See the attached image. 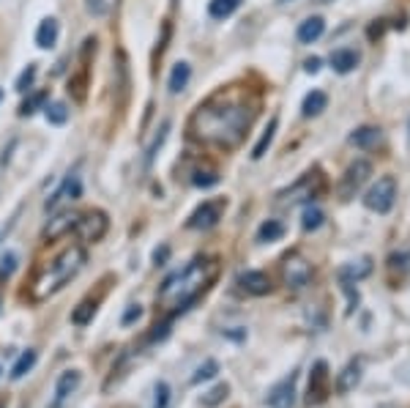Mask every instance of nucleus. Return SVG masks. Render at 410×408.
<instances>
[{
    "label": "nucleus",
    "mask_w": 410,
    "mask_h": 408,
    "mask_svg": "<svg viewBox=\"0 0 410 408\" xmlns=\"http://www.w3.org/2000/svg\"><path fill=\"white\" fill-rule=\"evenodd\" d=\"M257 104L249 102L246 94L235 91H222L211 96L205 104H200L192 118H189V132L194 140L216 148H235L246 137V129L254 121Z\"/></svg>",
    "instance_id": "nucleus-1"
},
{
    "label": "nucleus",
    "mask_w": 410,
    "mask_h": 408,
    "mask_svg": "<svg viewBox=\"0 0 410 408\" xmlns=\"http://www.w3.org/2000/svg\"><path fill=\"white\" fill-rule=\"evenodd\" d=\"M219 274V264L213 258H194L192 264H186L181 271L170 274L164 280L162 290L156 296V302L170 310V312H184L203 290L211 288V283Z\"/></svg>",
    "instance_id": "nucleus-2"
},
{
    "label": "nucleus",
    "mask_w": 410,
    "mask_h": 408,
    "mask_svg": "<svg viewBox=\"0 0 410 408\" xmlns=\"http://www.w3.org/2000/svg\"><path fill=\"white\" fill-rule=\"evenodd\" d=\"M82 266H85V249H82L80 244L66 246L52 264L44 266L39 274H36V280H33V285H30V299H33V302H44V299H49L52 293L63 290L66 283H71V280L80 274Z\"/></svg>",
    "instance_id": "nucleus-3"
},
{
    "label": "nucleus",
    "mask_w": 410,
    "mask_h": 408,
    "mask_svg": "<svg viewBox=\"0 0 410 408\" xmlns=\"http://www.w3.org/2000/svg\"><path fill=\"white\" fill-rule=\"evenodd\" d=\"M312 277H315L312 264H309L301 252H290V255L282 258V283H285L290 290L307 288L309 283H312Z\"/></svg>",
    "instance_id": "nucleus-4"
},
{
    "label": "nucleus",
    "mask_w": 410,
    "mask_h": 408,
    "mask_svg": "<svg viewBox=\"0 0 410 408\" xmlns=\"http://www.w3.org/2000/svg\"><path fill=\"white\" fill-rule=\"evenodd\" d=\"M323 186H326V181H323L320 170H312L307 176H301L293 186H287L285 192H279V203L293 205L301 203V200H312V198H317L323 192Z\"/></svg>",
    "instance_id": "nucleus-5"
},
{
    "label": "nucleus",
    "mask_w": 410,
    "mask_h": 408,
    "mask_svg": "<svg viewBox=\"0 0 410 408\" xmlns=\"http://www.w3.org/2000/svg\"><path fill=\"white\" fill-rule=\"evenodd\" d=\"M394 200H397V181H394L391 176H383V178H377V184L367 192L364 205H367L369 211L386 214V211H391Z\"/></svg>",
    "instance_id": "nucleus-6"
},
{
    "label": "nucleus",
    "mask_w": 410,
    "mask_h": 408,
    "mask_svg": "<svg viewBox=\"0 0 410 408\" xmlns=\"http://www.w3.org/2000/svg\"><path fill=\"white\" fill-rule=\"evenodd\" d=\"M107 227H110V220H107V214L99 211V208H90L88 214H80V222H77V233H80V239L85 244H96V242H102L104 233H107Z\"/></svg>",
    "instance_id": "nucleus-7"
},
{
    "label": "nucleus",
    "mask_w": 410,
    "mask_h": 408,
    "mask_svg": "<svg viewBox=\"0 0 410 408\" xmlns=\"http://www.w3.org/2000/svg\"><path fill=\"white\" fill-rule=\"evenodd\" d=\"M225 208H227L225 198H219V200H205L203 205H197V208L192 211V217L186 220V227H192V230H208V227H213V225L222 220Z\"/></svg>",
    "instance_id": "nucleus-8"
},
{
    "label": "nucleus",
    "mask_w": 410,
    "mask_h": 408,
    "mask_svg": "<svg viewBox=\"0 0 410 408\" xmlns=\"http://www.w3.org/2000/svg\"><path fill=\"white\" fill-rule=\"evenodd\" d=\"M331 373H328V365L320 359L312 365V373H309V389H307V403L309 406H320L326 403L328 392H331Z\"/></svg>",
    "instance_id": "nucleus-9"
},
{
    "label": "nucleus",
    "mask_w": 410,
    "mask_h": 408,
    "mask_svg": "<svg viewBox=\"0 0 410 408\" xmlns=\"http://www.w3.org/2000/svg\"><path fill=\"white\" fill-rule=\"evenodd\" d=\"M372 176V164L364 162V159H358V162H353L345 170V176H342V184H339V195H342V200H350L361 186L367 184V178Z\"/></svg>",
    "instance_id": "nucleus-10"
},
{
    "label": "nucleus",
    "mask_w": 410,
    "mask_h": 408,
    "mask_svg": "<svg viewBox=\"0 0 410 408\" xmlns=\"http://www.w3.org/2000/svg\"><path fill=\"white\" fill-rule=\"evenodd\" d=\"M77 222H80V214L77 211H61L58 217H52L49 222H47V227H44V242H55V239H63L66 233H71L74 227H77Z\"/></svg>",
    "instance_id": "nucleus-11"
},
{
    "label": "nucleus",
    "mask_w": 410,
    "mask_h": 408,
    "mask_svg": "<svg viewBox=\"0 0 410 408\" xmlns=\"http://www.w3.org/2000/svg\"><path fill=\"white\" fill-rule=\"evenodd\" d=\"M268 408H293L295 403V373L282 378L276 387L268 392Z\"/></svg>",
    "instance_id": "nucleus-12"
},
{
    "label": "nucleus",
    "mask_w": 410,
    "mask_h": 408,
    "mask_svg": "<svg viewBox=\"0 0 410 408\" xmlns=\"http://www.w3.org/2000/svg\"><path fill=\"white\" fill-rule=\"evenodd\" d=\"M80 381H82L80 370H66V373H61V378H58V384H55V400H52V406L49 408H61L63 403L80 389Z\"/></svg>",
    "instance_id": "nucleus-13"
},
{
    "label": "nucleus",
    "mask_w": 410,
    "mask_h": 408,
    "mask_svg": "<svg viewBox=\"0 0 410 408\" xmlns=\"http://www.w3.org/2000/svg\"><path fill=\"white\" fill-rule=\"evenodd\" d=\"M238 285L249 296H266V293H271V277L266 271H244L238 277Z\"/></svg>",
    "instance_id": "nucleus-14"
},
{
    "label": "nucleus",
    "mask_w": 410,
    "mask_h": 408,
    "mask_svg": "<svg viewBox=\"0 0 410 408\" xmlns=\"http://www.w3.org/2000/svg\"><path fill=\"white\" fill-rule=\"evenodd\" d=\"M80 195H82L80 178H77V176H69V178H66V181L58 186V192H55V195H52V198L44 203V208H47V211H52V208H58L63 200H80Z\"/></svg>",
    "instance_id": "nucleus-15"
},
{
    "label": "nucleus",
    "mask_w": 410,
    "mask_h": 408,
    "mask_svg": "<svg viewBox=\"0 0 410 408\" xmlns=\"http://www.w3.org/2000/svg\"><path fill=\"white\" fill-rule=\"evenodd\" d=\"M358 381H361V362L353 359V362H348V365L342 368V373L336 375V392H339V395H348V392H353V389L358 387Z\"/></svg>",
    "instance_id": "nucleus-16"
},
{
    "label": "nucleus",
    "mask_w": 410,
    "mask_h": 408,
    "mask_svg": "<svg viewBox=\"0 0 410 408\" xmlns=\"http://www.w3.org/2000/svg\"><path fill=\"white\" fill-rule=\"evenodd\" d=\"M58 36H61V25H58L55 17L41 20L39 30H36V44H39L41 50H52L58 44Z\"/></svg>",
    "instance_id": "nucleus-17"
},
{
    "label": "nucleus",
    "mask_w": 410,
    "mask_h": 408,
    "mask_svg": "<svg viewBox=\"0 0 410 408\" xmlns=\"http://www.w3.org/2000/svg\"><path fill=\"white\" fill-rule=\"evenodd\" d=\"M323 30H326L323 17H309V20H304L298 25V33H295V36H298L301 44H312V41H317L323 36Z\"/></svg>",
    "instance_id": "nucleus-18"
},
{
    "label": "nucleus",
    "mask_w": 410,
    "mask_h": 408,
    "mask_svg": "<svg viewBox=\"0 0 410 408\" xmlns=\"http://www.w3.org/2000/svg\"><path fill=\"white\" fill-rule=\"evenodd\" d=\"M331 66L339 72V74H348V72H353L356 66H358V52L356 50H334L331 52Z\"/></svg>",
    "instance_id": "nucleus-19"
},
{
    "label": "nucleus",
    "mask_w": 410,
    "mask_h": 408,
    "mask_svg": "<svg viewBox=\"0 0 410 408\" xmlns=\"http://www.w3.org/2000/svg\"><path fill=\"white\" fill-rule=\"evenodd\" d=\"M189 77H192V66H189L186 61L175 63V66H172V72H170V80H167L170 94H181L186 85H189Z\"/></svg>",
    "instance_id": "nucleus-20"
},
{
    "label": "nucleus",
    "mask_w": 410,
    "mask_h": 408,
    "mask_svg": "<svg viewBox=\"0 0 410 408\" xmlns=\"http://www.w3.org/2000/svg\"><path fill=\"white\" fill-rule=\"evenodd\" d=\"M369 271H372V261L369 258H358V261H353L348 264L342 271H339V277L345 280V283H353V280H364Z\"/></svg>",
    "instance_id": "nucleus-21"
},
{
    "label": "nucleus",
    "mask_w": 410,
    "mask_h": 408,
    "mask_svg": "<svg viewBox=\"0 0 410 408\" xmlns=\"http://www.w3.org/2000/svg\"><path fill=\"white\" fill-rule=\"evenodd\" d=\"M377 140H380V129L377 126H361V129H356L350 135V143L356 148H372Z\"/></svg>",
    "instance_id": "nucleus-22"
},
{
    "label": "nucleus",
    "mask_w": 410,
    "mask_h": 408,
    "mask_svg": "<svg viewBox=\"0 0 410 408\" xmlns=\"http://www.w3.org/2000/svg\"><path fill=\"white\" fill-rule=\"evenodd\" d=\"M36 359H39V353H36L33 348H28V351L22 353L20 359L14 362V368H11V381H20V378H25V375H28V373L33 370Z\"/></svg>",
    "instance_id": "nucleus-23"
},
{
    "label": "nucleus",
    "mask_w": 410,
    "mask_h": 408,
    "mask_svg": "<svg viewBox=\"0 0 410 408\" xmlns=\"http://www.w3.org/2000/svg\"><path fill=\"white\" fill-rule=\"evenodd\" d=\"M276 126H279V118H271V121H268L266 132H263V137L257 140V145H254V151H252V159H263V157H266V151H268V148H271V143H274Z\"/></svg>",
    "instance_id": "nucleus-24"
},
{
    "label": "nucleus",
    "mask_w": 410,
    "mask_h": 408,
    "mask_svg": "<svg viewBox=\"0 0 410 408\" xmlns=\"http://www.w3.org/2000/svg\"><path fill=\"white\" fill-rule=\"evenodd\" d=\"M238 6H241V0H211L208 3V14L213 20H227Z\"/></svg>",
    "instance_id": "nucleus-25"
},
{
    "label": "nucleus",
    "mask_w": 410,
    "mask_h": 408,
    "mask_svg": "<svg viewBox=\"0 0 410 408\" xmlns=\"http://www.w3.org/2000/svg\"><path fill=\"white\" fill-rule=\"evenodd\" d=\"M326 104H328V96L323 91H312L307 99H304V115H307V118L320 115V113L326 110Z\"/></svg>",
    "instance_id": "nucleus-26"
},
{
    "label": "nucleus",
    "mask_w": 410,
    "mask_h": 408,
    "mask_svg": "<svg viewBox=\"0 0 410 408\" xmlns=\"http://www.w3.org/2000/svg\"><path fill=\"white\" fill-rule=\"evenodd\" d=\"M93 315H96V302L85 299V302H80L77 310L71 312V324H77V327H88V324L93 321Z\"/></svg>",
    "instance_id": "nucleus-27"
},
{
    "label": "nucleus",
    "mask_w": 410,
    "mask_h": 408,
    "mask_svg": "<svg viewBox=\"0 0 410 408\" xmlns=\"http://www.w3.org/2000/svg\"><path fill=\"white\" fill-rule=\"evenodd\" d=\"M44 115H47V121L49 123L63 126V123L69 121V107L63 102H49V104H44Z\"/></svg>",
    "instance_id": "nucleus-28"
},
{
    "label": "nucleus",
    "mask_w": 410,
    "mask_h": 408,
    "mask_svg": "<svg viewBox=\"0 0 410 408\" xmlns=\"http://www.w3.org/2000/svg\"><path fill=\"white\" fill-rule=\"evenodd\" d=\"M227 395H230V387H227V384H216L213 389H208V392H205L200 403H203L205 408H216L219 403H225Z\"/></svg>",
    "instance_id": "nucleus-29"
},
{
    "label": "nucleus",
    "mask_w": 410,
    "mask_h": 408,
    "mask_svg": "<svg viewBox=\"0 0 410 408\" xmlns=\"http://www.w3.org/2000/svg\"><path fill=\"white\" fill-rule=\"evenodd\" d=\"M282 233H285L282 222H276V220H268V222L260 225V230H257V239H260V242H276V239H282Z\"/></svg>",
    "instance_id": "nucleus-30"
},
{
    "label": "nucleus",
    "mask_w": 410,
    "mask_h": 408,
    "mask_svg": "<svg viewBox=\"0 0 410 408\" xmlns=\"http://www.w3.org/2000/svg\"><path fill=\"white\" fill-rule=\"evenodd\" d=\"M47 99H49V94H47V91H39V94L28 96V99L22 102V107H20V115H33L36 110H41V107L47 104Z\"/></svg>",
    "instance_id": "nucleus-31"
},
{
    "label": "nucleus",
    "mask_w": 410,
    "mask_h": 408,
    "mask_svg": "<svg viewBox=\"0 0 410 408\" xmlns=\"http://www.w3.org/2000/svg\"><path fill=\"white\" fill-rule=\"evenodd\" d=\"M219 181V173L216 170H194V178H192V184L194 186H203V189H208V186H213Z\"/></svg>",
    "instance_id": "nucleus-32"
},
{
    "label": "nucleus",
    "mask_w": 410,
    "mask_h": 408,
    "mask_svg": "<svg viewBox=\"0 0 410 408\" xmlns=\"http://www.w3.org/2000/svg\"><path fill=\"white\" fill-rule=\"evenodd\" d=\"M17 268V252H3L0 255V280H8Z\"/></svg>",
    "instance_id": "nucleus-33"
},
{
    "label": "nucleus",
    "mask_w": 410,
    "mask_h": 408,
    "mask_svg": "<svg viewBox=\"0 0 410 408\" xmlns=\"http://www.w3.org/2000/svg\"><path fill=\"white\" fill-rule=\"evenodd\" d=\"M219 373V365L213 362V359H208L203 368H197V373L192 375V384H200V381H208V378H213Z\"/></svg>",
    "instance_id": "nucleus-34"
},
{
    "label": "nucleus",
    "mask_w": 410,
    "mask_h": 408,
    "mask_svg": "<svg viewBox=\"0 0 410 408\" xmlns=\"http://www.w3.org/2000/svg\"><path fill=\"white\" fill-rule=\"evenodd\" d=\"M167 403H170V384L159 381L153 389V408H167Z\"/></svg>",
    "instance_id": "nucleus-35"
},
{
    "label": "nucleus",
    "mask_w": 410,
    "mask_h": 408,
    "mask_svg": "<svg viewBox=\"0 0 410 408\" xmlns=\"http://www.w3.org/2000/svg\"><path fill=\"white\" fill-rule=\"evenodd\" d=\"M36 72H39V69H36V63H30L20 77H17V91H20V94H25V91L33 85V80H36Z\"/></svg>",
    "instance_id": "nucleus-36"
},
{
    "label": "nucleus",
    "mask_w": 410,
    "mask_h": 408,
    "mask_svg": "<svg viewBox=\"0 0 410 408\" xmlns=\"http://www.w3.org/2000/svg\"><path fill=\"white\" fill-rule=\"evenodd\" d=\"M304 230H315V227H320L323 225V211L320 208H307L304 211Z\"/></svg>",
    "instance_id": "nucleus-37"
},
{
    "label": "nucleus",
    "mask_w": 410,
    "mask_h": 408,
    "mask_svg": "<svg viewBox=\"0 0 410 408\" xmlns=\"http://www.w3.org/2000/svg\"><path fill=\"white\" fill-rule=\"evenodd\" d=\"M167 129H170V121H164L162 129H159V135L153 137V143H151V148H148V162L156 157V151H159V148H162V143L167 140Z\"/></svg>",
    "instance_id": "nucleus-38"
},
{
    "label": "nucleus",
    "mask_w": 410,
    "mask_h": 408,
    "mask_svg": "<svg viewBox=\"0 0 410 408\" xmlns=\"http://www.w3.org/2000/svg\"><path fill=\"white\" fill-rule=\"evenodd\" d=\"M140 318H143V307L131 305L126 310V315H123V327H129V324H134V321H140Z\"/></svg>",
    "instance_id": "nucleus-39"
},
{
    "label": "nucleus",
    "mask_w": 410,
    "mask_h": 408,
    "mask_svg": "<svg viewBox=\"0 0 410 408\" xmlns=\"http://www.w3.org/2000/svg\"><path fill=\"white\" fill-rule=\"evenodd\" d=\"M167 258H170V246H159V249L153 252V264L156 266H162Z\"/></svg>",
    "instance_id": "nucleus-40"
},
{
    "label": "nucleus",
    "mask_w": 410,
    "mask_h": 408,
    "mask_svg": "<svg viewBox=\"0 0 410 408\" xmlns=\"http://www.w3.org/2000/svg\"><path fill=\"white\" fill-rule=\"evenodd\" d=\"M88 11L99 17V14H104V3L102 0H88Z\"/></svg>",
    "instance_id": "nucleus-41"
},
{
    "label": "nucleus",
    "mask_w": 410,
    "mask_h": 408,
    "mask_svg": "<svg viewBox=\"0 0 410 408\" xmlns=\"http://www.w3.org/2000/svg\"><path fill=\"white\" fill-rule=\"evenodd\" d=\"M317 69H320V61H317V58H309V61H307V72H309V74H315Z\"/></svg>",
    "instance_id": "nucleus-42"
},
{
    "label": "nucleus",
    "mask_w": 410,
    "mask_h": 408,
    "mask_svg": "<svg viewBox=\"0 0 410 408\" xmlns=\"http://www.w3.org/2000/svg\"><path fill=\"white\" fill-rule=\"evenodd\" d=\"M317 3H328V0H317Z\"/></svg>",
    "instance_id": "nucleus-43"
},
{
    "label": "nucleus",
    "mask_w": 410,
    "mask_h": 408,
    "mask_svg": "<svg viewBox=\"0 0 410 408\" xmlns=\"http://www.w3.org/2000/svg\"><path fill=\"white\" fill-rule=\"evenodd\" d=\"M0 408H6V403H0Z\"/></svg>",
    "instance_id": "nucleus-44"
},
{
    "label": "nucleus",
    "mask_w": 410,
    "mask_h": 408,
    "mask_svg": "<svg viewBox=\"0 0 410 408\" xmlns=\"http://www.w3.org/2000/svg\"><path fill=\"white\" fill-rule=\"evenodd\" d=\"M0 99H3V91H0Z\"/></svg>",
    "instance_id": "nucleus-45"
},
{
    "label": "nucleus",
    "mask_w": 410,
    "mask_h": 408,
    "mask_svg": "<svg viewBox=\"0 0 410 408\" xmlns=\"http://www.w3.org/2000/svg\"><path fill=\"white\" fill-rule=\"evenodd\" d=\"M0 375H3V368H0Z\"/></svg>",
    "instance_id": "nucleus-46"
},
{
    "label": "nucleus",
    "mask_w": 410,
    "mask_h": 408,
    "mask_svg": "<svg viewBox=\"0 0 410 408\" xmlns=\"http://www.w3.org/2000/svg\"><path fill=\"white\" fill-rule=\"evenodd\" d=\"M279 3H285V0H279Z\"/></svg>",
    "instance_id": "nucleus-47"
}]
</instances>
